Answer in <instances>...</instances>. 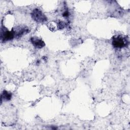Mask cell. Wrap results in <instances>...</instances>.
<instances>
[{
  "label": "cell",
  "instance_id": "cell-1",
  "mask_svg": "<svg viewBox=\"0 0 130 130\" xmlns=\"http://www.w3.org/2000/svg\"><path fill=\"white\" fill-rule=\"evenodd\" d=\"M112 44L115 48H122L128 44V40L124 37L117 35L113 37Z\"/></svg>",
  "mask_w": 130,
  "mask_h": 130
},
{
  "label": "cell",
  "instance_id": "cell-2",
  "mask_svg": "<svg viewBox=\"0 0 130 130\" xmlns=\"http://www.w3.org/2000/svg\"><path fill=\"white\" fill-rule=\"evenodd\" d=\"M31 17L37 22H44L47 20V18L44 13L39 9H35L31 13Z\"/></svg>",
  "mask_w": 130,
  "mask_h": 130
},
{
  "label": "cell",
  "instance_id": "cell-3",
  "mask_svg": "<svg viewBox=\"0 0 130 130\" xmlns=\"http://www.w3.org/2000/svg\"><path fill=\"white\" fill-rule=\"evenodd\" d=\"M15 37V32L14 30H12L9 31L6 28L1 29V41L3 42H7L8 41H10L12 40Z\"/></svg>",
  "mask_w": 130,
  "mask_h": 130
},
{
  "label": "cell",
  "instance_id": "cell-4",
  "mask_svg": "<svg viewBox=\"0 0 130 130\" xmlns=\"http://www.w3.org/2000/svg\"><path fill=\"white\" fill-rule=\"evenodd\" d=\"M28 28L25 26H18L16 28V30L15 32V37L16 38H19L21 37L23 35L28 32Z\"/></svg>",
  "mask_w": 130,
  "mask_h": 130
},
{
  "label": "cell",
  "instance_id": "cell-5",
  "mask_svg": "<svg viewBox=\"0 0 130 130\" xmlns=\"http://www.w3.org/2000/svg\"><path fill=\"white\" fill-rule=\"evenodd\" d=\"M30 41L32 44L37 48H42L45 46V43L42 40L36 37L31 38Z\"/></svg>",
  "mask_w": 130,
  "mask_h": 130
},
{
  "label": "cell",
  "instance_id": "cell-6",
  "mask_svg": "<svg viewBox=\"0 0 130 130\" xmlns=\"http://www.w3.org/2000/svg\"><path fill=\"white\" fill-rule=\"evenodd\" d=\"M12 98V94L9 92H8L7 91H4L2 94L1 95V100L4 99V100H6V101H9Z\"/></svg>",
  "mask_w": 130,
  "mask_h": 130
},
{
  "label": "cell",
  "instance_id": "cell-7",
  "mask_svg": "<svg viewBox=\"0 0 130 130\" xmlns=\"http://www.w3.org/2000/svg\"><path fill=\"white\" fill-rule=\"evenodd\" d=\"M69 12L68 11H65L64 12H63V13H62V16L64 17H68L69 16Z\"/></svg>",
  "mask_w": 130,
  "mask_h": 130
}]
</instances>
